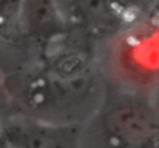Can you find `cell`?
Segmentation results:
<instances>
[{
	"mask_svg": "<svg viewBox=\"0 0 159 148\" xmlns=\"http://www.w3.org/2000/svg\"><path fill=\"white\" fill-rule=\"evenodd\" d=\"M3 79L11 110L59 127L85 123L107 90L98 47L74 31Z\"/></svg>",
	"mask_w": 159,
	"mask_h": 148,
	"instance_id": "obj_1",
	"label": "cell"
},
{
	"mask_svg": "<svg viewBox=\"0 0 159 148\" xmlns=\"http://www.w3.org/2000/svg\"><path fill=\"white\" fill-rule=\"evenodd\" d=\"M80 148H159V117L150 96L107 85L101 105L79 127Z\"/></svg>",
	"mask_w": 159,
	"mask_h": 148,
	"instance_id": "obj_2",
	"label": "cell"
},
{
	"mask_svg": "<svg viewBox=\"0 0 159 148\" xmlns=\"http://www.w3.org/2000/svg\"><path fill=\"white\" fill-rule=\"evenodd\" d=\"M98 60L108 87L150 96L159 85V19L147 12L110 37Z\"/></svg>",
	"mask_w": 159,
	"mask_h": 148,
	"instance_id": "obj_3",
	"label": "cell"
},
{
	"mask_svg": "<svg viewBox=\"0 0 159 148\" xmlns=\"http://www.w3.org/2000/svg\"><path fill=\"white\" fill-rule=\"evenodd\" d=\"M57 5L68 28L87 37L98 49L150 9L142 0H57Z\"/></svg>",
	"mask_w": 159,
	"mask_h": 148,
	"instance_id": "obj_4",
	"label": "cell"
},
{
	"mask_svg": "<svg viewBox=\"0 0 159 148\" xmlns=\"http://www.w3.org/2000/svg\"><path fill=\"white\" fill-rule=\"evenodd\" d=\"M20 31L30 48L42 54L70 34L57 0H22Z\"/></svg>",
	"mask_w": 159,
	"mask_h": 148,
	"instance_id": "obj_5",
	"label": "cell"
},
{
	"mask_svg": "<svg viewBox=\"0 0 159 148\" xmlns=\"http://www.w3.org/2000/svg\"><path fill=\"white\" fill-rule=\"evenodd\" d=\"M20 148H80L79 127H54L50 133Z\"/></svg>",
	"mask_w": 159,
	"mask_h": 148,
	"instance_id": "obj_6",
	"label": "cell"
},
{
	"mask_svg": "<svg viewBox=\"0 0 159 148\" xmlns=\"http://www.w3.org/2000/svg\"><path fill=\"white\" fill-rule=\"evenodd\" d=\"M0 105L9 108V99H8V93L5 88V79H3L2 71H0Z\"/></svg>",
	"mask_w": 159,
	"mask_h": 148,
	"instance_id": "obj_7",
	"label": "cell"
},
{
	"mask_svg": "<svg viewBox=\"0 0 159 148\" xmlns=\"http://www.w3.org/2000/svg\"><path fill=\"white\" fill-rule=\"evenodd\" d=\"M150 100H152V105H153V108H155V111H156V114L159 117V85L156 87V90L150 94Z\"/></svg>",
	"mask_w": 159,
	"mask_h": 148,
	"instance_id": "obj_8",
	"label": "cell"
},
{
	"mask_svg": "<svg viewBox=\"0 0 159 148\" xmlns=\"http://www.w3.org/2000/svg\"><path fill=\"white\" fill-rule=\"evenodd\" d=\"M9 108H6V106H2L0 105V125H2V122H3V117H5V114H6V111H8Z\"/></svg>",
	"mask_w": 159,
	"mask_h": 148,
	"instance_id": "obj_9",
	"label": "cell"
}]
</instances>
